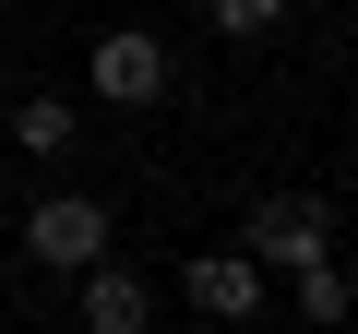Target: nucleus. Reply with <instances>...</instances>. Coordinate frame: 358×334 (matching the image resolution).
<instances>
[{
    "label": "nucleus",
    "mask_w": 358,
    "mask_h": 334,
    "mask_svg": "<svg viewBox=\"0 0 358 334\" xmlns=\"http://www.w3.org/2000/svg\"><path fill=\"white\" fill-rule=\"evenodd\" d=\"M179 298H192L203 322H251V310H263V263H251V251H203L192 275H179Z\"/></svg>",
    "instance_id": "7ed1b4c3"
},
{
    "label": "nucleus",
    "mask_w": 358,
    "mask_h": 334,
    "mask_svg": "<svg viewBox=\"0 0 358 334\" xmlns=\"http://www.w3.org/2000/svg\"><path fill=\"white\" fill-rule=\"evenodd\" d=\"M322 251H334V215H322L310 191L251 203V263H287V275H299V263H322Z\"/></svg>",
    "instance_id": "f257e3e1"
},
{
    "label": "nucleus",
    "mask_w": 358,
    "mask_h": 334,
    "mask_svg": "<svg viewBox=\"0 0 358 334\" xmlns=\"http://www.w3.org/2000/svg\"><path fill=\"white\" fill-rule=\"evenodd\" d=\"M24 251H36V263H60V275H84V263L108 251V203H72V191H60V203H36V215H24Z\"/></svg>",
    "instance_id": "f03ea898"
},
{
    "label": "nucleus",
    "mask_w": 358,
    "mask_h": 334,
    "mask_svg": "<svg viewBox=\"0 0 358 334\" xmlns=\"http://www.w3.org/2000/svg\"><path fill=\"white\" fill-rule=\"evenodd\" d=\"M13 143L60 155V143H72V96H24V108H13Z\"/></svg>",
    "instance_id": "423d86ee"
},
{
    "label": "nucleus",
    "mask_w": 358,
    "mask_h": 334,
    "mask_svg": "<svg viewBox=\"0 0 358 334\" xmlns=\"http://www.w3.org/2000/svg\"><path fill=\"white\" fill-rule=\"evenodd\" d=\"M346 310H358V286L334 263H299V322H346Z\"/></svg>",
    "instance_id": "0eeeda50"
},
{
    "label": "nucleus",
    "mask_w": 358,
    "mask_h": 334,
    "mask_svg": "<svg viewBox=\"0 0 358 334\" xmlns=\"http://www.w3.org/2000/svg\"><path fill=\"white\" fill-rule=\"evenodd\" d=\"M96 96L108 108H155L167 96V48L155 36H96Z\"/></svg>",
    "instance_id": "20e7f679"
},
{
    "label": "nucleus",
    "mask_w": 358,
    "mask_h": 334,
    "mask_svg": "<svg viewBox=\"0 0 358 334\" xmlns=\"http://www.w3.org/2000/svg\"><path fill=\"white\" fill-rule=\"evenodd\" d=\"M143 322H155V286L96 251V263H84V334H143Z\"/></svg>",
    "instance_id": "39448f33"
},
{
    "label": "nucleus",
    "mask_w": 358,
    "mask_h": 334,
    "mask_svg": "<svg viewBox=\"0 0 358 334\" xmlns=\"http://www.w3.org/2000/svg\"><path fill=\"white\" fill-rule=\"evenodd\" d=\"M215 24H227V36H275V24H287V0H215Z\"/></svg>",
    "instance_id": "6e6552de"
}]
</instances>
